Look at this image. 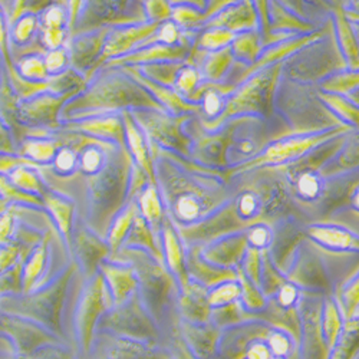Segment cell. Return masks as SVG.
<instances>
[{
  "mask_svg": "<svg viewBox=\"0 0 359 359\" xmlns=\"http://www.w3.org/2000/svg\"><path fill=\"white\" fill-rule=\"evenodd\" d=\"M76 273L78 266L74 260H71L56 273L52 280L32 290L31 293L0 296V312L31 319L46 327L59 339L67 342L62 313L71 282Z\"/></svg>",
  "mask_w": 359,
  "mask_h": 359,
  "instance_id": "1",
  "label": "cell"
},
{
  "mask_svg": "<svg viewBox=\"0 0 359 359\" xmlns=\"http://www.w3.org/2000/svg\"><path fill=\"white\" fill-rule=\"evenodd\" d=\"M112 306V297L100 272L93 278L82 279L72 312L74 346L81 356H86L93 349L97 325L101 316Z\"/></svg>",
  "mask_w": 359,
  "mask_h": 359,
  "instance_id": "2",
  "label": "cell"
},
{
  "mask_svg": "<svg viewBox=\"0 0 359 359\" xmlns=\"http://www.w3.org/2000/svg\"><path fill=\"white\" fill-rule=\"evenodd\" d=\"M97 334L126 338L140 342H151L156 329L145 313V306L135 292L126 302L114 305L100 319Z\"/></svg>",
  "mask_w": 359,
  "mask_h": 359,
  "instance_id": "3",
  "label": "cell"
},
{
  "mask_svg": "<svg viewBox=\"0 0 359 359\" xmlns=\"http://www.w3.org/2000/svg\"><path fill=\"white\" fill-rule=\"evenodd\" d=\"M111 257L107 238L78 219L72 231L71 260L78 266L81 279H89L100 272V264Z\"/></svg>",
  "mask_w": 359,
  "mask_h": 359,
  "instance_id": "4",
  "label": "cell"
},
{
  "mask_svg": "<svg viewBox=\"0 0 359 359\" xmlns=\"http://www.w3.org/2000/svg\"><path fill=\"white\" fill-rule=\"evenodd\" d=\"M0 335L12 342L16 355L26 358L48 344L62 341L34 320L5 312H0Z\"/></svg>",
  "mask_w": 359,
  "mask_h": 359,
  "instance_id": "5",
  "label": "cell"
},
{
  "mask_svg": "<svg viewBox=\"0 0 359 359\" xmlns=\"http://www.w3.org/2000/svg\"><path fill=\"white\" fill-rule=\"evenodd\" d=\"M138 97H145L141 89L119 78H111L98 82L76 104L69 105V109H115L118 107L133 105V101Z\"/></svg>",
  "mask_w": 359,
  "mask_h": 359,
  "instance_id": "6",
  "label": "cell"
},
{
  "mask_svg": "<svg viewBox=\"0 0 359 359\" xmlns=\"http://www.w3.org/2000/svg\"><path fill=\"white\" fill-rule=\"evenodd\" d=\"M56 236H59V233L55 224H52L50 227L46 229L43 241L26 260L23 267V293H31L32 290L46 285L49 280L55 278L53 275H50L49 269L53 260L52 252H53V241L56 238Z\"/></svg>",
  "mask_w": 359,
  "mask_h": 359,
  "instance_id": "7",
  "label": "cell"
},
{
  "mask_svg": "<svg viewBox=\"0 0 359 359\" xmlns=\"http://www.w3.org/2000/svg\"><path fill=\"white\" fill-rule=\"evenodd\" d=\"M43 208L53 222L59 236H61L64 248L71 260V246H72V231L75 226V201L61 193L48 189L43 196Z\"/></svg>",
  "mask_w": 359,
  "mask_h": 359,
  "instance_id": "8",
  "label": "cell"
},
{
  "mask_svg": "<svg viewBox=\"0 0 359 359\" xmlns=\"http://www.w3.org/2000/svg\"><path fill=\"white\" fill-rule=\"evenodd\" d=\"M100 273L104 278L114 305L126 302L131 294L137 292V275L133 266L128 263L107 259L100 264Z\"/></svg>",
  "mask_w": 359,
  "mask_h": 359,
  "instance_id": "9",
  "label": "cell"
},
{
  "mask_svg": "<svg viewBox=\"0 0 359 359\" xmlns=\"http://www.w3.org/2000/svg\"><path fill=\"white\" fill-rule=\"evenodd\" d=\"M95 338L102 344L108 359H165V356L151 349L147 342L115 338L102 334H97Z\"/></svg>",
  "mask_w": 359,
  "mask_h": 359,
  "instance_id": "10",
  "label": "cell"
},
{
  "mask_svg": "<svg viewBox=\"0 0 359 359\" xmlns=\"http://www.w3.org/2000/svg\"><path fill=\"white\" fill-rule=\"evenodd\" d=\"M160 26V23L154 22L151 25H144L138 27H127V29H119L109 35L104 52L100 57V62H104L105 59L118 56L127 50H130L134 45L144 42L145 38H148L151 34L156 32V29Z\"/></svg>",
  "mask_w": 359,
  "mask_h": 359,
  "instance_id": "11",
  "label": "cell"
},
{
  "mask_svg": "<svg viewBox=\"0 0 359 359\" xmlns=\"http://www.w3.org/2000/svg\"><path fill=\"white\" fill-rule=\"evenodd\" d=\"M71 131H82L88 135H94L98 140H109L116 142L121 148H126V130L119 123L118 118L104 116V118H89L83 121L67 127Z\"/></svg>",
  "mask_w": 359,
  "mask_h": 359,
  "instance_id": "12",
  "label": "cell"
},
{
  "mask_svg": "<svg viewBox=\"0 0 359 359\" xmlns=\"http://www.w3.org/2000/svg\"><path fill=\"white\" fill-rule=\"evenodd\" d=\"M78 93L72 91L69 94L62 95L61 98H52V97H38L32 101L25 102L20 107V115H23L27 123H35L36 126H53L55 119H56V114L61 108V105L69 100L72 95H75Z\"/></svg>",
  "mask_w": 359,
  "mask_h": 359,
  "instance_id": "13",
  "label": "cell"
},
{
  "mask_svg": "<svg viewBox=\"0 0 359 359\" xmlns=\"http://www.w3.org/2000/svg\"><path fill=\"white\" fill-rule=\"evenodd\" d=\"M138 215H140L138 204L135 201H130L123 210L114 217L107 234V242L109 245L111 255H114L116 250H119V248L123 246L126 237L128 236Z\"/></svg>",
  "mask_w": 359,
  "mask_h": 359,
  "instance_id": "14",
  "label": "cell"
},
{
  "mask_svg": "<svg viewBox=\"0 0 359 359\" xmlns=\"http://www.w3.org/2000/svg\"><path fill=\"white\" fill-rule=\"evenodd\" d=\"M62 147V142L56 138H29L22 142L19 156L32 160L41 167L48 165L53 161L57 149Z\"/></svg>",
  "mask_w": 359,
  "mask_h": 359,
  "instance_id": "15",
  "label": "cell"
},
{
  "mask_svg": "<svg viewBox=\"0 0 359 359\" xmlns=\"http://www.w3.org/2000/svg\"><path fill=\"white\" fill-rule=\"evenodd\" d=\"M124 130H126V138H127V145L130 149V154L134 157L137 161L138 167H141L145 174L154 182V174H153V165L151 160H149V153L145 144V140L138 130V127L134 124L130 115H126V123H124Z\"/></svg>",
  "mask_w": 359,
  "mask_h": 359,
  "instance_id": "16",
  "label": "cell"
},
{
  "mask_svg": "<svg viewBox=\"0 0 359 359\" xmlns=\"http://www.w3.org/2000/svg\"><path fill=\"white\" fill-rule=\"evenodd\" d=\"M121 248L142 249V250H147L151 253L154 257H158V246L156 245L151 227H149V224L145 222V219L141 215L137 216V219H135L128 236L126 237V241Z\"/></svg>",
  "mask_w": 359,
  "mask_h": 359,
  "instance_id": "17",
  "label": "cell"
},
{
  "mask_svg": "<svg viewBox=\"0 0 359 359\" xmlns=\"http://www.w3.org/2000/svg\"><path fill=\"white\" fill-rule=\"evenodd\" d=\"M38 171H39V168L22 165V167L15 168L12 172H9L8 177L11 182L22 191L42 197L43 193L48 190V187L45 184V180L41 178Z\"/></svg>",
  "mask_w": 359,
  "mask_h": 359,
  "instance_id": "18",
  "label": "cell"
},
{
  "mask_svg": "<svg viewBox=\"0 0 359 359\" xmlns=\"http://www.w3.org/2000/svg\"><path fill=\"white\" fill-rule=\"evenodd\" d=\"M0 200L8 204H19V205H31L43 208V201L41 196L31 194L18 189L6 174H0Z\"/></svg>",
  "mask_w": 359,
  "mask_h": 359,
  "instance_id": "19",
  "label": "cell"
},
{
  "mask_svg": "<svg viewBox=\"0 0 359 359\" xmlns=\"http://www.w3.org/2000/svg\"><path fill=\"white\" fill-rule=\"evenodd\" d=\"M184 53L182 46L171 48V46H156L148 50H141L131 56L119 57L116 61H111L109 65H119L126 62H145V61H157V59H167V57H178Z\"/></svg>",
  "mask_w": 359,
  "mask_h": 359,
  "instance_id": "20",
  "label": "cell"
},
{
  "mask_svg": "<svg viewBox=\"0 0 359 359\" xmlns=\"http://www.w3.org/2000/svg\"><path fill=\"white\" fill-rule=\"evenodd\" d=\"M138 208L145 222L151 227H157L163 216V208L154 187H148L147 190H144V193L140 197Z\"/></svg>",
  "mask_w": 359,
  "mask_h": 359,
  "instance_id": "21",
  "label": "cell"
},
{
  "mask_svg": "<svg viewBox=\"0 0 359 359\" xmlns=\"http://www.w3.org/2000/svg\"><path fill=\"white\" fill-rule=\"evenodd\" d=\"M25 262H18L4 273H0V296H16L23 293Z\"/></svg>",
  "mask_w": 359,
  "mask_h": 359,
  "instance_id": "22",
  "label": "cell"
},
{
  "mask_svg": "<svg viewBox=\"0 0 359 359\" xmlns=\"http://www.w3.org/2000/svg\"><path fill=\"white\" fill-rule=\"evenodd\" d=\"M32 359H79L81 355L75 346L68 345V342L57 341L39 348L32 356Z\"/></svg>",
  "mask_w": 359,
  "mask_h": 359,
  "instance_id": "23",
  "label": "cell"
},
{
  "mask_svg": "<svg viewBox=\"0 0 359 359\" xmlns=\"http://www.w3.org/2000/svg\"><path fill=\"white\" fill-rule=\"evenodd\" d=\"M20 260L26 263L27 257L23 253L19 242H16L15 238H11V242L5 245H0V273H4Z\"/></svg>",
  "mask_w": 359,
  "mask_h": 359,
  "instance_id": "24",
  "label": "cell"
},
{
  "mask_svg": "<svg viewBox=\"0 0 359 359\" xmlns=\"http://www.w3.org/2000/svg\"><path fill=\"white\" fill-rule=\"evenodd\" d=\"M20 75L27 81H43L48 76L45 61L38 56L26 57L19 64Z\"/></svg>",
  "mask_w": 359,
  "mask_h": 359,
  "instance_id": "25",
  "label": "cell"
},
{
  "mask_svg": "<svg viewBox=\"0 0 359 359\" xmlns=\"http://www.w3.org/2000/svg\"><path fill=\"white\" fill-rule=\"evenodd\" d=\"M135 75V78H138L144 85H147L149 89H153V93L158 97V100H161L164 104H167L170 108H172V109H186V111H194V109H197L196 107H193V105H189V104H184V101H182L180 100L175 94H172L171 91H167V89H164V88H160V86H157V85H153L151 82H147L145 81V78H141L138 74H134Z\"/></svg>",
  "mask_w": 359,
  "mask_h": 359,
  "instance_id": "26",
  "label": "cell"
},
{
  "mask_svg": "<svg viewBox=\"0 0 359 359\" xmlns=\"http://www.w3.org/2000/svg\"><path fill=\"white\" fill-rule=\"evenodd\" d=\"M164 242H165V252H167V259H168L170 267L174 272L182 273L183 256H182V252H180L177 238L170 227H165V230H164Z\"/></svg>",
  "mask_w": 359,
  "mask_h": 359,
  "instance_id": "27",
  "label": "cell"
},
{
  "mask_svg": "<svg viewBox=\"0 0 359 359\" xmlns=\"http://www.w3.org/2000/svg\"><path fill=\"white\" fill-rule=\"evenodd\" d=\"M22 165H29V167H35L41 168L39 164L34 163L32 160H29L26 157H22L19 154H6V153H0V174H9L15 168L22 167Z\"/></svg>",
  "mask_w": 359,
  "mask_h": 359,
  "instance_id": "28",
  "label": "cell"
},
{
  "mask_svg": "<svg viewBox=\"0 0 359 359\" xmlns=\"http://www.w3.org/2000/svg\"><path fill=\"white\" fill-rule=\"evenodd\" d=\"M16 216L9 205L6 210L0 215V245H5L11 242L16 229Z\"/></svg>",
  "mask_w": 359,
  "mask_h": 359,
  "instance_id": "29",
  "label": "cell"
},
{
  "mask_svg": "<svg viewBox=\"0 0 359 359\" xmlns=\"http://www.w3.org/2000/svg\"><path fill=\"white\" fill-rule=\"evenodd\" d=\"M233 39V35L227 31H222V29H217V31L208 32L201 38V45L208 49H217L224 46Z\"/></svg>",
  "mask_w": 359,
  "mask_h": 359,
  "instance_id": "30",
  "label": "cell"
},
{
  "mask_svg": "<svg viewBox=\"0 0 359 359\" xmlns=\"http://www.w3.org/2000/svg\"><path fill=\"white\" fill-rule=\"evenodd\" d=\"M35 26H36V19L34 16H23L18 25L15 26V31H13V36L18 42H26L29 38H31L32 32L35 31Z\"/></svg>",
  "mask_w": 359,
  "mask_h": 359,
  "instance_id": "31",
  "label": "cell"
},
{
  "mask_svg": "<svg viewBox=\"0 0 359 359\" xmlns=\"http://www.w3.org/2000/svg\"><path fill=\"white\" fill-rule=\"evenodd\" d=\"M67 64V53L64 49H52L45 57V67L48 72L61 71Z\"/></svg>",
  "mask_w": 359,
  "mask_h": 359,
  "instance_id": "32",
  "label": "cell"
},
{
  "mask_svg": "<svg viewBox=\"0 0 359 359\" xmlns=\"http://www.w3.org/2000/svg\"><path fill=\"white\" fill-rule=\"evenodd\" d=\"M147 13L149 18L160 23V20L165 19L171 12L167 0H147Z\"/></svg>",
  "mask_w": 359,
  "mask_h": 359,
  "instance_id": "33",
  "label": "cell"
},
{
  "mask_svg": "<svg viewBox=\"0 0 359 359\" xmlns=\"http://www.w3.org/2000/svg\"><path fill=\"white\" fill-rule=\"evenodd\" d=\"M227 61H229V53L227 52H220L217 55H213V57L210 59V61H208L207 68H205L207 75L213 78V79L219 78V75L223 72L224 65L227 64Z\"/></svg>",
  "mask_w": 359,
  "mask_h": 359,
  "instance_id": "34",
  "label": "cell"
},
{
  "mask_svg": "<svg viewBox=\"0 0 359 359\" xmlns=\"http://www.w3.org/2000/svg\"><path fill=\"white\" fill-rule=\"evenodd\" d=\"M197 79H198L197 72L191 68H187L182 74H180V76L177 79V86H178L180 91L189 94L194 89V86L197 83Z\"/></svg>",
  "mask_w": 359,
  "mask_h": 359,
  "instance_id": "35",
  "label": "cell"
},
{
  "mask_svg": "<svg viewBox=\"0 0 359 359\" xmlns=\"http://www.w3.org/2000/svg\"><path fill=\"white\" fill-rule=\"evenodd\" d=\"M64 42L62 27H43V43L50 49H57Z\"/></svg>",
  "mask_w": 359,
  "mask_h": 359,
  "instance_id": "36",
  "label": "cell"
},
{
  "mask_svg": "<svg viewBox=\"0 0 359 359\" xmlns=\"http://www.w3.org/2000/svg\"><path fill=\"white\" fill-rule=\"evenodd\" d=\"M65 13L61 8H49L43 15V27H62Z\"/></svg>",
  "mask_w": 359,
  "mask_h": 359,
  "instance_id": "37",
  "label": "cell"
},
{
  "mask_svg": "<svg viewBox=\"0 0 359 359\" xmlns=\"http://www.w3.org/2000/svg\"><path fill=\"white\" fill-rule=\"evenodd\" d=\"M178 39V31L174 23L171 22H167L161 26L160 32H158V36L154 39V41H161L163 43H167V45H171L174 43L175 41Z\"/></svg>",
  "mask_w": 359,
  "mask_h": 359,
  "instance_id": "38",
  "label": "cell"
},
{
  "mask_svg": "<svg viewBox=\"0 0 359 359\" xmlns=\"http://www.w3.org/2000/svg\"><path fill=\"white\" fill-rule=\"evenodd\" d=\"M222 108L220 97L215 91H208L204 97V109L208 115H216Z\"/></svg>",
  "mask_w": 359,
  "mask_h": 359,
  "instance_id": "39",
  "label": "cell"
},
{
  "mask_svg": "<svg viewBox=\"0 0 359 359\" xmlns=\"http://www.w3.org/2000/svg\"><path fill=\"white\" fill-rule=\"evenodd\" d=\"M174 19H175L178 23H182V25H191V23L198 22L200 16L197 15V12L190 11V9H178V11L174 13Z\"/></svg>",
  "mask_w": 359,
  "mask_h": 359,
  "instance_id": "40",
  "label": "cell"
},
{
  "mask_svg": "<svg viewBox=\"0 0 359 359\" xmlns=\"http://www.w3.org/2000/svg\"><path fill=\"white\" fill-rule=\"evenodd\" d=\"M0 52H2V56L5 57L9 72L13 71L15 68L12 67V62L9 59V52H8V45H6V32H5V25H4L2 15H0Z\"/></svg>",
  "mask_w": 359,
  "mask_h": 359,
  "instance_id": "41",
  "label": "cell"
},
{
  "mask_svg": "<svg viewBox=\"0 0 359 359\" xmlns=\"http://www.w3.org/2000/svg\"><path fill=\"white\" fill-rule=\"evenodd\" d=\"M316 190H318V184L312 175H305L301 180V191L305 196H313L316 193Z\"/></svg>",
  "mask_w": 359,
  "mask_h": 359,
  "instance_id": "42",
  "label": "cell"
},
{
  "mask_svg": "<svg viewBox=\"0 0 359 359\" xmlns=\"http://www.w3.org/2000/svg\"><path fill=\"white\" fill-rule=\"evenodd\" d=\"M83 359H108L107 356V352L102 346V344L95 338L94 341V345H93V349L89 351V353L86 356H83Z\"/></svg>",
  "mask_w": 359,
  "mask_h": 359,
  "instance_id": "43",
  "label": "cell"
},
{
  "mask_svg": "<svg viewBox=\"0 0 359 359\" xmlns=\"http://www.w3.org/2000/svg\"><path fill=\"white\" fill-rule=\"evenodd\" d=\"M81 2L82 0H69V27L72 29L75 22H76V18L79 15V8H81Z\"/></svg>",
  "mask_w": 359,
  "mask_h": 359,
  "instance_id": "44",
  "label": "cell"
},
{
  "mask_svg": "<svg viewBox=\"0 0 359 359\" xmlns=\"http://www.w3.org/2000/svg\"><path fill=\"white\" fill-rule=\"evenodd\" d=\"M25 2H26V0H16V2H15V12H13V16H12V19H13V20H16V19L22 15V11H23V5H25Z\"/></svg>",
  "mask_w": 359,
  "mask_h": 359,
  "instance_id": "45",
  "label": "cell"
},
{
  "mask_svg": "<svg viewBox=\"0 0 359 359\" xmlns=\"http://www.w3.org/2000/svg\"><path fill=\"white\" fill-rule=\"evenodd\" d=\"M0 359H32V358L20 356V355H16V353H11V355H2V353H0Z\"/></svg>",
  "mask_w": 359,
  "mask_h": 359,
  "instance_id": "46",
  "label": "cell"
},
{
  "mask_svg": "<svg viewBox=\"0 0 359 359\" xmlns=\"http://www.w3.org/2000/svg\"><path fill=\"white\" fill-rule=\"evenodd\" d=\"M358 203H359V197H358Z\"/></svg>",
  "mask_w": 359,
  "mask_h": 359,
  "instance_id": "47",
  "label": "cell"
},
{
  "mask_svg": "<svg viewBox=\"0 0 359 359\" xmlns=\"http://www.w3.org/2000/svg\"><path fill=\"white\" fill-rule=\"evenodd\" d=\"M0 203H2V200H0Z\"/></svg>",
  "mask_w": 359,
  "mask_h": 359,
  "instance_id": "48",
  "label": "cell"
}]
</instances>
